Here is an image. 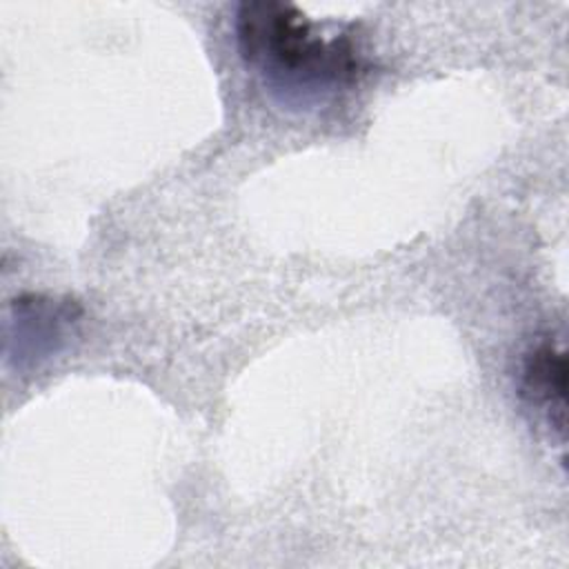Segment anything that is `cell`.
Listing matches in <instances>:
<instances>
[{
	"label": "cell",
	"instance_id": "cell-1",
	"mask_svg": "<svg viewBox=\"0 0 569 569\" xmlns=\"http://www.w3.org/2000/svg\"><path fill=\"white\" fill-rule=\"evenodd\" d=\"M233 29L247 67L289 100H322L356 84L369 69L351 29H327L289 2H242Z\"/></svg>",
	"mask_w": 569,
	"mask_h": 569
},
{
	"label": "cell",
	"instance_id": "cell-2",
	"mask_svg": "<svg viewBox=\"0 0 569 569\" xmlns=\"http://www.w3.org/2000/svg\"><path fill=\"white\" fill-rule=\"evenodd\" d=\"M80 309L73 300L22 296L7 320V353L18 367L38 365L58 353L73 333Z\"/></svg>",
	"mask_w": 569,
	"mask_h": 569
},
{
	"label": "cell",
	"instance_id": "cell-3",
	"mask_svg": "<svg viewBox=\"0 0 569 569\" xmlns=\"http://www.w3.org/2000/svg\"><path fill=\"white\" fill-rule=\"evenodd\" d=\"M520 396L538 418L565 438L567 422V358L565 351L551 342L536 345L520 365L518 378Z\"/></svg>",
	"mask_w": 569,
	"mask_h": 569
}]
</instances>
